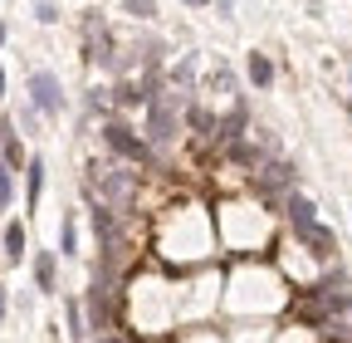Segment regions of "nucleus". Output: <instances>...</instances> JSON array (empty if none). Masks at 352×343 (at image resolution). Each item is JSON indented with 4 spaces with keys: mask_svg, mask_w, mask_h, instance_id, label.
Segmentation results:
<instances>
[{
    "mask_svg": "<svg viewBox=\"0 0 352 343\" xmlns=\"http://www.w3.org/2000/svg\"><path fill=\"white\" fill-rule=\"evenodd\" d=\"M191 98L196 94H182V89H171V83H162V89L147 98V108H142V138H147V147L157 157L182 147V138H186V103Z\"/></svg>",
    "mask_w": 352,
    "mask_h": 343,
    "instance_id": "f257e3e1",
    "label": "nucleus"
},
{
    "mask_svg": "<svg viewBox=\"0 0 352 343\" xmlns=\"http://www.w3.org/2000/svg\"><path fill=\"white\" fill-rule=\"evenodd\" d=\"M83 201H103L113 211H132L138 206V167H127L118 157H88L83 162V177H78Z\"/></svg>",
    "mask_w": 352,
    "mask_h": 343,
    "instance_id": "f03ea898",
    "label": "nucleus"
},
{
    "mask_svg": "<svg viewBox=\"0 0 352 343\" xmlns=\"http://www.w3.org/2000/svg\"><path fill=\"white\" fill-rule=\"evenodd\" d=\"M98 138H103V152H108V157H118V162H127V167H157V162H162V157L147 147L142 127L132 123L127 113L103 118V123H98Z\"/></svg>",
    "mask_w": 352,
    "mask_h": 343,
    "instance_id": "7ed1b4c3",
    "label": "nucleus"
},
{
    "mask_svg": "<svg viewBox=\"0 0 352 343\" xmlns=\"http://www.w3.org/2000/svg\"><path fill=\"white\" fill-rule=\"evenodd\" d=\"M250 187L264 196V206H279L289 191H298V162H289V157H270L264 167L250 172Z\"/></svg>",
    "mask_w": 352,
    "mask_h": 343,
    "instance_id": "20e7f679",
    "label": "nucleus"
},
{
    "mask_svg": "<svg viewBox=\"0 0 352 343\" xmlns=\"http://www.w3.org/2000/svg\"><path fill=\"white\" fill-rule=\"evenodd\" d=\"M25 94H30V108H34L39 118H64V113H69V94H64V83H59L54 69H30Z\"/></svg>",
    "mask_w": 352,
    "mask_h": 343,
    "instance_id": "39448f33",
    "label": "nucleus"
},
{
    "mask_svg": "<svg viewBox=\"0 0 352 343\" xmlns=\"http://www.w3.org/2000/svg\"><path fill=\"white\" fill-rule=\"evenodd\" d=\"M113 54H118V34L108 30V15L103 10H83V64L108 74Z\"/></svg>",
    "mask_w": 352,
    "mask_h": 343,
    "instance_id": "423d86ee",
    "label": "nucleus"
},
{
    "mask_svg": "<svg viewBox=\"0 0 352 343\" xmlns=\"http://www.w3.org/2000/svg\"><path fill=\"white\" fill-rule=\"evenodd\" d=\"M83 319H88V333H113V280H103V275H88V284H83Z\"/></svg>",
    "mask_w": 352,
    "mask_h": 343,
    "instance_id": "0eeeda50",
    "label": "nucleus"
},
{
    "mask_svg": "<svg viewBox=\"0 0 352 343\" xmlns=\"http://www.w3.org/2000/svg\"><path fill=\"white\" fill-rule=\"evenodd\" d=\"M279 216H284V226H289L294 236H303L308 226H318V201L303 196V191H289V196L279 201Z\"/></svg>",
    "mask_w": 352,
    "mask_h": 343,
    "instance_id": "6e6552de",
    "label": "nucleus"
},
{
    "mask_svg": "<svg viewBox=\"0 0 352 343\" xmlns=\"http://www.w3.org/2000/svg\"><path fill=\"white\" fill-rule=\"evenodd\" d=\"M186 133H191L201 147H215V133H220V113H215L210 103L191 98V103H186Z\"/></svg>",
    "mask_w": 352,
    "mask_h": 343,
    "instance_id": "1a4fd4ad",
    "label": "nucleus"
},
{
    "mask_svg": "<svg viewBox=\"0 0 352 343\" xmlns=\"http://www.w3.org/2000/svg\"><path fill=\"white\" fill-rule=\"evenodd\" d=\"M0 162H6V167L15 172V177H20L25 162H30V152H25V133L15 127V118H10V113L0 118Z\"/></svg>",
    "mask_w": 352,
    "mask_h": 343,
    "instance_id": "9d476101",
    "label": "nucleus"
},
{
    "mask_svg": "<svg viewBox=\"0 0 352 343\" xmlns=\"http://www.w3.org/2000/svg\"><path fill=\"white\" fill-rule=\"evenodd\" d=\"M294 240H298L308 255H314L318 265H333V260H338V236H333V226H323V221H318V226H308V231L294 236Z\"/></svg>",
    "mask_w": 352,
    "mask_h": 343,
    "instance_id": "9b49d317",
    "label": "nucleus"
},
{
    "mask_svg": "<svg viewBox=\"0 0 352 343\" xmlns=\"http://www.w3.org/2000/svg\"><path fill=\"white\" fill-rule=\"evenodd\" d=\"M108 94H113V113H142V108H147V94H142L138 74L113 79V83H108Z\"/></svg>",
    "mask_w": 352,
    "mask_h": 343,
    "instance_id": "f8f14e48",
    "label": "nucleus"
},
{
    "mask_svg": "<svg viewBox=\"0 0 352 343\" xmlns=\"http://www.w3.org/2000/svg\"><path fill=\"white\" fill-rule=\"evenodd\" d=\"M30 275H34V289L39 294H59V250H34Z\"/></svg>",
    "mask_w": 352,
    "mask_h": 343,
    "instance_id": "ddd939ff",
    "label": "nucleus"
},
{
    "mask_svg": "<svg viewBox=\"0 0 352 343\" xmlns=\"http://www.w3.org/2000/svg\"><path fill=\"white\" fill-rule=\"evenodd\" d=\"M220 152H226V162H230V167H240V172H254V167L270 162V152H264L254 138H235V143H226Z\"/></svg>",
    "mask_w": 352,
    "mask_h": 343,
    "instance_id": "4468645a",
    "label": "nucleus"
},
{
    "mask_svg": "<svg viewBox=\"0 0 352 343\" xmlns=\"http://www.w3.org/2000/svg\"><path fill=\"white\" fill-rule=\"evenodd\" d=\"M44 182H50L44 157H30V162H25V206H30V216H34V206H39V196H44Z\"/></svg>",
    "mask_w": 352,
    "mask_h": 343,
    "instance_id": "2eb2a0df",
    "label": "nucleus"
},
{
    "mask_svg": "<svg viewBox=\"0 0 352 343\" xmlns=\"http://www.w3.org/2000/svg\"><path fill=\"white\" fill-rule=\"evenodd\" d=\"M25 245H30L25 221H6V231H0V250H6V260H10V265H20V260H25Z\"/></svg>",
    "mask_w": 352,
    "mask_h": 343,
    "instance_id": "dca6fc26",
    "label": "nucleus"
},
{
    "mask_svg": "<svg viewBox=\"0 0 352 343\" xmlns=\"http://www.w3.org/2000/svg\"><path fill=\"white\" fill-rule=\"evenodd\" d=\"M83 118H113V94H108V83H88L83 89Z\"/></svg>",
    "mask_w": 352,
    "mask_h": 343,
    "instance_id": "f3484780",
    "label": "nucleus"
},
{
    "mask_svg": "<svg viewBox=\"0 0 352 343\" xmlns=\"http://www.w3.org/2000/svg\"><path fill=\"white\" fill-rule=\"evenodd\" d=\"M245 74H250V83H254V89L264 94V89H274V59L270 54H245Z\"/></svg>",
    "mask_w": 352,
    "mask_h": 343,
    "instance_id": "a211bd4d",
    "label": "nucleus"
},
{
    "mask_svg": "<svg viewBox=\"0 0 352 343\" xmlns=\"http://www.w3.org/2000/svg\"><path fill=\"white\" fill-rule=\"evenodd\" d=\"M78 211H64V221H59V260H78Z\"/></svg>",
    "mask_w": 352,
    "mask_h": 343,
    "instance_id": "6ab92c4d",
    "label": "nucleus"
},
{
    "mask_svg": "<svg viewBox=\"0 0 352 343\" xmlns=\"http://www.w3.org/2000/svg\"><path fill=\"white\" fill-rule=\"evenodd\" d=\"M64 329H69V338H74V343L94 338V333H88V319H83V299H78V294H69V299H64Z\"/></svg>",
    "mask_w": 352,
    "mask_h": 343,
    "instance_id": "aec40b11",
    "label": "nucleus"
},
{
    "mask_svg": "<svg viewBox=\"0 0 352 343\" xmlns=\"http://www.w3.org/2000/svg\"><path fill=\"white\" fill-rule=\"evenodd\" d=\"M196 69H201V54H186V59H176V64H171V89H182V94H196Z\"/></svg>",
    "mask_w": 352,
    "mask_h": 343,
    "instance_id": "412c9836",
    "label": "nucleus"
},
{
    "mask_svg": "<svg viewBox=\"0 0 352 343\" xmlns=\"http://www.w3.org/2000/svg\"><path fill=\"white\" fill-rule=\"evenodd\" d=\"M10 118H15V127H20L25 138H39V127H44V118H39V113H34L30 103H15V113H10Z\"/></svg>",
    "mask_w": 352,
    "mask_h": 343,
    "instance_id": "4be33fe9",
    "label": "nucleus"
},
{
    "mask_svg": "<svg viewBox=\"0 0 352 343\" xmlns=\"http://www.w3.org/2000/svg\"><path fill=\"white\" fill-rule=\"evenodd\" d=\"M15 206V172L0 162V211H10Z\"/></svg>",
    "mask_w": 352,
    "mask_h": 343,
    "instance_id": "5701e85b",
    "label": "nucleus"
},
{
    "mask_svg": "<svg viewBox=\"0 0 352 343\" xmlns=\"http://www.w3.org/2000/svg\"><path fill=\"white\" fill-rule=\"evenodd\" d=\"M122 15H132V20H152V15H157V0H122Z\"/></svg>",
    "mask_w": 352,
    "mask_h": 343,
    "instance_id": "b1692460",
    "label": "nucleus"
},
{
    "mask_svg": "<svg viewBox=\"0 0 352 343\" xmlns=\"http://www.w3.org/2000/svg\"><path fill=\"white\" fill-rule=\"evenodd\" d=\"M34 20L39 25H54L59 20V6H54V0H34Z\"/></svg>",
    "mask_w": 352,
    "mask_h": 343,
    "instance_id": "393cba45",
    "label": "nucleus"
},
{
    "mask_svg": "<svg viewBox=\"0 0 352 343\" xmlns=\"http://www.w3.org/2000/svg\"><path fill=\"white\" fill-rule=\"evenodd\" d=\"M6 309H10V294H6V280H0V324H6Z\"/></svg>",
    "mask_w": 352,
    "mask_h": 343,
    "instance_id": "a878e982",
    "label": "nucleus"
},
{
    "mask_svg": "<svg viewBox=\"0 0 352 343\" xmlns=\"http://www.w3.org/2000/svg\"><path fill=\"white\" fill-rule=\"evenodd\" d=\"M94 343H122V338H118V333H98Z\"/></svg>",
    "mask_w": 352,
    "mask_h": 343,
    "instance_id": "bb28decb",
    "label": "nucleus"
},
{
    "mask_svg": "<svg viewBox=\"0 0 352 343\" xmlns=\"http://www.w3.org/2000/svg\"><path fill=\"white\" fill-rule=\"evenodd\" d=\"M182 6H186V10H201V6H210V0H182Z\"/></svg>",
    "mask_w": 352,
    "mask_h": 343,
    "instance_id": "cd10ccee",
    "label": "nucleus"
},
{
    "mask_svg": "<svg viewBox=\"0 0 352 343\" xmlns=\"http://www.w3.org/2000/svg\"><path fill=\"white\" fill-rule=\"evenodd\" d=\"M0 103H6V64H0Z\"/></svg>",
    "mask_w": 352,
    "mask_h": 343,
    "instance_id": "c85d7f7f",
    "label": "nucleus"
},
{
    "mask_svg": "<svg viewBox=\"0 0 352 343\" xmlns=\"http://www.w3.org/2000/svg\"><path fill=\"white\" fill-rule=\"evenodd\" d=\"M6 39H10V30H6V20H0V50H6Z\"/></svg>",
    "mask_w": 352,
    "mask_h": 343,
    "instance_id": "c756f323",
    "label": "nucleus"
},
{
    "mask_svg": "<svg viewBox=\"0 0 352 343\" xmlns=\"http://www.w3.org/2000/svg\"><path fill=\"white\" fill-rule=\"evenodd\" d=\"M347 83H352V79H347Z\"/></svg>",
    "mask_w": 352,
    "mask_h": 343,
    "instance_id": "7c9ffc66",
    "label": "nucleus"
},
{
    "mask_svg": "<svg viewBox=\"0 0 352 343\" xmlns=\"http://www.w3.org/2000/svg\"><path fill=\"white\" fill-rule=\"evenodd\" d=\"M347 211H352V206H347Z\"/></svg>",
    "mask_w": 352,
    "mask_h": 343,
    "instance_id": "2f4dec72",
    "label": "nucleus"
}]
</instances>
